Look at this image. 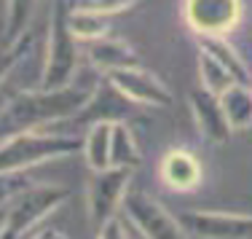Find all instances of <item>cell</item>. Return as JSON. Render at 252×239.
Wrapping results in <instances>:
<instances>
[{
  "label": "cell",
  "mask_w": 252,
  "mask_h": 239,
  "mask_svg": "<svg viewBox=\"0 0 252 239\" xmlns=\"http://www.w3.org/2000/svg\"><path fill=\"white\" fill-rule=\"evenodd\" d=\"M67 30L78 43H92L110 35V19L86 5H75V8H67Z\"/></svg>",
  "instance_id": "15"
},
{
  "label": "cell",
  "mask_w": 252,
  "mask_h": 239,
  "mask_svg": "<svg viewBox=\"0 0 252 239\" xmlns=\"http://www.w3.org/2000/svg\"><path fill=\"white\" fill-rule=\"evenodd\" d=\"M142 161V151L134 140V132L116 118L113 121V142H110V164L113 167H131L134 170L137 164Z\"/></svg>",
  "instance_id": "17"
},
{
  "label": "cell",
  "mask_w": 252,
  "mask_h": 239,
  "mask_svg": "<svg viewBox=\"0 0 252 239\" xmlns=\"http://www.w3.org/2000/svg\"><path fill=\"white\" fill-rule=\"evenodd\" d=\"M220 107L231 132H247L252 129V83H231L220 94Z\"/></svg>",
  "instance_id": "14"
},
{
  "label": "cell",
  "mask_w": 252,
  "mask_h": 239,
  "mask_svg": "<svg viewBox=\"0 0 252 239\" xmlns=\"http://www.w3.org/2000/svg\"><path fill=\"white\" fill-rule=\"evenodd\" d=\"M140 0H83V5L92 11H99L105 16H113V14H124V11L134 8Z\"/></svg>",
  "instance_id": "21"
},
{
  "label": "cell",
  "mask_w": 252,
  "mask_h": 239,
  "mask_svg": "<svg viewBox=\"0 0 252 239\" xmlns=\"http://www.w3.org/2000/svg\"><path fill=\"white\" fill-rule=\"evenodd\" d=\"M199 49H204L207 54H212L220 65H225L233 73V78L239 83H252V75L247 70V62L242 59V54L233 49L225 38H199Z\"/></svg>",
  "instance_id": "18"
},
{
  "label": "cell",
  "mask_w": 252,
  "mask_h": 239,
  "mask_svg": "<svg viewBox=\"0 0 252 239\" xmlns=\"http://www.w3.org/2000/svg\"><path fill=\"white\" fill-rule=\"evenodd\" d=\"M193 239H252V215L223 210H188L177 215Z\"/></svg>",
  "instance_id": "8"
},
{
  "label": "cell",
  "mask_w": 252,
  "mask_h": 239,
  "mask_svg": "<svg viewBox=\"0 0 252 239\" xmlns=\"http://www.w3.org/2000/svg\"><path fill=\"white\" fill-rule=\"evenodd\" d=\"M97 239H129V234H126V226H124V218H110L105 220V223L97 229Z\"/></svg>",
  "instance_id": "22"
},
{
  "label": "cell",
  "mask_w": 252,
  "mask_h": 239,
  "mask_svg": "<svg viewBox=\"0 0 252 239\" xmlns=\"http://www.w3.org/2000/svg\"><path fill=\"white\" fill-rule=\"evenodd\" d=\"M94 92L83 86H64V89H30V92H19L3 105L0 110V135L8 137L16 132H27V129H43L46 124L64 121L73 118L83 107Z\"/></svg>",
  "instance_id": "1"
},
{
  "label": "cell",
  "mask_w": 252,
  "mask_h": 239,
  "mask_svg": "<svg viewBox=\"0 0 252 239\" xmlns=\"http://www.w3.org/2000/svg\"><path fill=\"white\" fill-rule=\"evenodd\" d=\"M110 142H113V118H99L92 127L86 129V137H83V159H86V167L92 172H102L110 170Z\"/></svg>",
  "instance_id": "13"
},
{
  "label": "cell",
  "mask_w": 252,
  "mask_h": 239,
  "mask_svg": "<svg viewBox=\"0 0 252 239\" xmlns=\"http://www.w3.org/2000/svg\"><path fill=\"white\" fill-rule=\"evenodd\" d=\"M183 19L196 38H225L242 22V0H183Z\"/></svg>",
  "instance_id": "7"
},
{
  "label": "cell",
  "mask_w": 252,
  "mask_h": 239,
  "mask_svg": "<svg viewBox=\"0 0 252 239\" xmlns=\"http://www.w3.org/2000/svg\"><path fill=\"white\" fill-rule=\"evenodd\" d=\"M67 3H70V5H73V3H75V0H67Z\"/></svg>",
  "instance_id": "25"
},
{
  "label": "cell",
  "mask_w": 252,
  "mask_h": 239,
  "mask_svg": "<svg viewBox=\"0 0 252 239\" xmlns=\"http://www.w3.org/2000/svg\"><path fill=\"white\" fill-rule=\"evenodd\" d=\"M196 65H199V86L207 89V92H212V94H218V97L231 86V83H239L225 65H220L212 54H207L204 49H199Z\"/></svg>",
  "instance_id": "19"
},
{
  "label": "cell",
  "mask_w": 252,
  "mask_h": 239,
  "mask_svg": "<svg viewBox=\"0 0 252 239\" xmlns=\"http://www.w3.org/2000/svg\"><path fill=\"white\" fill-rule=\"evenodd\" d=\"M54 239H67V237H64V234H59V231H57V234H54Z\"/></svg>",
  "instance_id": "23"
},
{
  "label": "cell",
  "mask_w": 252,
  "mask_h": 239,
  "mask_svg": "<svg viewBox=\"0 0 252 239\" xmlns=\"http://www.w3.org/2000/svg\"><path fill=\"white\" fill-rule=\"evenodd\" d=\"M131 177H134L131 167H110L102 172H92L86 186V210L94 229L121 212V202L131 188Z\"/></svg>",
  "instance_id": "6"
},
{
  "label": "cell",
  "mask_w": 252,
  "mask_h": 239,
  "mask_svg": "<svg viewBox=\"0 0 252 239\" xmlns=\"http://www.w3.org/2000/svg\"><path fill=\"white\" fill-rule=\"evenodd\" d=\"M67 0H51L49 35H46V59L40 70V89H64L70 86L78 73L81 51L78 40L67 30Z\"/></svg>",
  "instance_id": "3"
},
{
  "label": "cell",
  "mask_w": 252,
  "mask_h": 239,
  "mask_svg": "<svg viewBox=\"0 0 252 239\" xmlns=\"http://www.w3.org/2000/svg\"><path fill=\"white\" fill-rule=\"evenodd\" d=\"M158 177L169 191L188 194V191H196L201 186L204 170L196 153H190L188 148H172L158 161Z\"/></svg>",
  "instance_id": "11"
},
{
  "label": "cell",
  "mask_w": 252,
  "mask_h": 239,
  "mask_svg": "<svg viewBox=\"0 0 252 239\" xmlns=\"http://www.w3.org/2000/svg\"><path fill=\"white\" fill-rule=\"evenodd\" d=\"M105 78L129 102L148 105V107H169L172 105L169 86L156 73L145 70L142 65L126 68V70H113V73H105Z\"/></svg>",
  "instance_id": "9"
},
{
  "label": "cell",
  "mask_w": 252,
  "mask_h": 239,
  "mask_svg": "<svg viewBox=\"0 0 252 239\" xmlns=\"http://www.w3.org/2000/svg\"><path fill=\"white\" fill-rule=\"evenodd\" d=\"M30 33L25 35V38L19 40V43H14V46H0V83H3L5 78H8V73L19 65V59L27 54L30 49Z\"/></svg>",
  "instance_id": "20"
},
{
  "label": "cell",
  "mask_w": 252,
  "mask_h": 239,
  "mask_svg": "<svg viewBox=\"0 0 252 239\" xmlns=\"http://www.w3.org/2000/svg\"><path fill=\"white\" fill-rule=\"evenodd\" d=\"M38 0H5V16H3V38L0 46H14L27 35L30 22L35 16Z\"/></svg>",
  "instance_id": "16"
},
{
  "label": "cell",
  "mask_w": 252,
  "mask_h": 239,
  "mask_svg": "<svg viewBox=\"0 0 252 239\" xmlns=\"http://www.w3.org/2000/svg\"><path fill=\"white\" fill-rule=\"evenodd\" d=\"M70 196V191L57 183H38L14 196L5 207L0 239H22L32 234L38 223H43L49 215Z\"/></svg>",
  "instance_id": "4"
},
{
  "label": "cell",
  "mask_w": 252,
  "mask_h": 239,
  "mask_svg": "<svg viewBox=\"0 0 252 239\" xmlns=\"http://www.w3.org/2000/svg\"><path fill=\"white\" fill-rule=\"evenodd\" d=\"M3 215H5V210H3V212H0V226H3Z\"/></svg>",
  "instance_id": "24"
},
{
  "label": "cell",
  "mask_w": 252,
  "mask_h": 239,
  "mask_svg": "<svg viewBox=\"0 0 252 239\" xmlns=\"http://www.w3.org/2000/svg\"><path fill=\"white\" fill-rule=\"evenodd\" d=\"M83 140L70 135H54L43 129H27L0 140V177L25 172L30 167L49 164L54 159L81 153Z\"/></svg>",
  "instance_id": "2"
},
{
  "label": "cell",
  "mask_w": 252,
  "mask_h": 239,
  "mask_svg": "<svg viewBox=\"0 0 252 239\" xmlns=\"http://www.w3.org/2000/svg\"><path fill=\"white\" fill-rule=\"evenodd\" d=\"M121 215L145 239H183L185 237L177 215H172L158 199H153L145 191H137V188L126 191L121 202Z\"/></svg>",
  "instance_id": "5"
},
{
  "label": "cell",
  "mask_w": 252,
  "mask_h": 239,
  "mask_svg": "<svg viewBox=\"0 0 252 239\" xmlns=\"http://www.w3.org/2000/svg\"><path fill=\"white\" fill-rule=\"evenodd\" d=\"M188 105H190V113H193L196 129H199V135L207 142H212V145H225V142L231 140L233 132L225 121V113H223V107H220L218 94L196 86V89H190V94H188Z\"/></svg>",
  "instance_id": "10"
},
{
  "label": "cell",
  "mask_w": 252,
  "mask_h": 239,
  "mask_svg": "<svg viewBox=\"0 0 252 239\" xmlns=\"http://www.w3.org/2000/svg\"><path fill=\"white\" fill-rule=\"evenodd\" d=\"M86 46V59L92 62V68L102 70V73H113V70H126V68H137L140 65V57L134 54L126 40L113 38V35H105L99 40H92Z\"/></svg>",
  "instance_id": "12"
}]
</instances>
